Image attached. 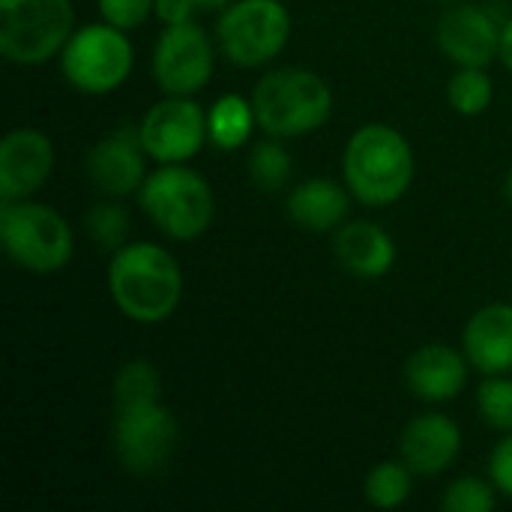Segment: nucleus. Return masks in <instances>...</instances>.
Here are the masks:
<instances>
[{"instance_id": "obj_27", "label": "nucleus", "mask_w": 512, "mask_h": 512, "mask_svg": "<svg viewBox=\"0 0 512 512\" xmlns=\"http://www.w3.org/2000/svg\"><path fill=\"white\" fill-rule=\"evenodd\" d=\"M114 405L117 402H141V399H162V378L153 363L129 360L114 375Z\"/></svg>"}, {"instance_id": "obj_19", "label": "nucleus", "mask_w": 512, "mask_h": 512, "mask_svg": "<svg viewBox=\"0 0 512 512\" xmlns=\"http://www.w3.org/2000/svg\"><path fill=\"white\" fill-rule=\"evenodd\" d=\"M351 201L354 195L348 186H339L327 177H309L291 189L285 210L297 228L312 234H330L348 222Z\"/></svg>"}, {"instance_id": "obj_25", "label": "nucleus", "mask_w": 512, "mask_h": 512, "mask_svg": "<svg viewBox=\"0 0 512 512\" xmlns=\"http://www.w3.org/2000/svg\"><path fill=\"white\" fill-rule=\"evenodd\" d=\"M498 489L492 480L483 477H456L444 495H441V510L444 512H492L498 507Z\"/></svg>"}, {"instance_id": "obj_15", "label": "nucleus", "mask_w": 512, "mask_h": 512, "mask_svg": "<svg viewBox=\"0 0 512 512\" xmlns=\"http://www.w3.org/2000/svg\"><path fill=\"white\" fill-rule=\"evenodd\" d=\"M462 453V429L447 414L414 417L399 438V459L417 477H441Z\"/></svg>"}, {"instance_id": "obj_21", "label": "nucleus", "mask_w": 512, "mask_h": 512, "mask_svg": "<svg viewBox=\"0 0 512 512\" xmlns=\"http://www.w3.org/2000/svg\"><path fill=\"white\" fill-rule=\"evenodd\" d=\"M495 84L486 66H459L447 81V102L462 117H480L492 108Z\"/></svg>"}, {"instance_id": "obj_29", "label": "nucleus", "mask_w": 512, "mask_h": 512, "mask_svg": "<svg viewBox=\"0 0 512 512\" xmlns=\"http://www.w3.org/2000/svg\"><path fill=\"white\" fill-rule=\"evenodd\" d=\"M489 480L495 483V489L512 501V432L504 435V441L495 444L492 456H489Z\"/></svg>"}, {"instance_id": "obj_32", "label": "nucleus", "mask_w": 512, "mask_h": 512, "mask_svg": "<svg viewBox=\"0 0 512 512\" xmlns=\"http://www.w3.org/2000/svg\"><path fill=\"white\" fill-rule=\"evenodd\" d=\"M234 0H195L198 12H222L225 6H231Z\"/></svg>"}, {"instance_id": "obj_8", "label": "nucleus", "mask_w": 512, "mask_h": 512, "mask_svg": "<svg viewBox=\"0 0 512 512\" xmlns=\"http://www.w3.org/2000/svg\"><path fill=\"white\" fill-rule=\"evenodd\" d=\"M72 33V0H0V51L15 66H42L60 57Z\"/></svg>"}, {"instance_id": "obj_1", "label": "nucleus", "mask_w": 512, "mask_h": 512, "mask_svg": "<svg viewBox=\"0 0 512 512\" xmlns=\"http://www.w3.org/2000/svg\"><path fill=\"white\" fill-rule=\"evenodd\" d=\"M111 303L135 324L168 321L183 297V270L159 243H126L108 261Z\"/></svg>"}, {"instance_id": "obj_23", "label": "nucleus", "mask_w": 512, "mask_h": 512, "mask_svg": "<svg viewBox=\"0 0 512 512\" xmlns=\"http://www.w3.org/2000/svg\"><path fill=\"white\" fill-rule=\"evenodd\" d=\"M294 171V159L285 150L282 138L267 135L264 141H258L249 153V180L255 189L261 192H279L288 186Z\"/></svg>"}, {"instance_id": "obj_4", "label": "nucleus", "mask_w": 512, "mask_h": 512, "mask_svg": "<svg viewBox=\"0 0 512 512\" xmlns=\"http://www.w3.org/2000/svg\"><path fill=\"white\" fill-rule=\"evenodd\" d=\"M138 207L159 234L177 243L198 240L216 216V195L204 174L183 165H159L138 189Z\"/></svg>"}, {"instance_id": "obj_3", "label": "nucleus", "mask_w": 512, "mask_h": 512, "mask_svg": "<svg viewBox=\"0 0 512 512\" xmlns=\"http://www.w3.org/2000/svg\"><path fill=\"white\" fill-rule=\"evenodd\" d=\"M258 129L264 135L294 141L318 132L333 114L330 84L303 66H279L261 75L252 90Z\"/></svg>"}, {"instance_id": "obj_28", "label": "nucleus", "mask_w": 512, "mask_h": 512, "mask_svg": "<svg viewBox=\"0 0 512 512\" xmlns=\"http://www.w3.org/2000/svg\"><path fill=\"white\" fill-rule=\"evenodd\" d=\"M96 3H99L102 21H108L126 33L141 27L156 9V0H96Z\"/></svg>"}, {"instance_id": "obj_33", "label": "nucleus", "mask_w": 512, "mask_h": 512, "mask_svg": "<svg viewBox=\"0 0 512 512\" xmlns=\"http://www.w3.org/2000/svg\"><path fill=\"white\" fill-rule=\"evenodd\" d=\"M504 195H507V201H510L512 207V168L510 174H507V180H504Z\"/></svg>"}, {"instance_id": "obj_16", "label": "nucleus", "mask_w": 512, "mask_h": 512, "mask_svg": "<svg viewBox=\"0 0 512 512\" xmlns=\"http://www.w3.org/2000/svg\"><path fill=\"white\" fill-rule=\"evenodd\" d=\"M471 363L465 351H456L447 342L420 345L405 363V384L408 390L429 405L453 402L468 387Z\"/></svg>"}, {"instance_id": "obj_10", "label": "nucleus", "mask_w": 512, "mask_h": 512, "mask_svg": "<svg viewBox=\"0 0 512 512\" xmlns=\"http://www.w3.org/2000/svg\"><path fill=\"white\" fill-rule=\"evenodd\" d=\"M216 42L195 24L165 27L153 48V78L165 96H195L204 90L216 69Z\"/></svg>"}, {"instance_id": "obj_11", "label": "nucleus", "mask_w": 512, "mask_h": 512, "mask_svg": "<svg viewBox=\"0 0 512 512\" xmlns=\"http://www.w3.org/2000/svg\"><path fill=\"white\" fill-rule=\"evenodd\" d=\"M147 156L159 165H183L210 141L207 111L192 96H165L138 123Z\"/></svg>"}, {"instance_id": "obj_31", "label": "nucleus", "mask_w": 512, "mask_h": 512, "mask_svg": "<svg viewBox=\"0 0 512 512\" xmlns=\"http://www.w3.org/2000/svg\"><path fill=\"white\" fill-rule=\"evenodd\" d=\"M498 60L512 72V15L501 27V54H498Z\"/></svg>"}, {"instance_id": "obj_24", "label": "nucleus", "mask_w": 512, "mask_h": 512, "mask_svg": "<svg viewBox=\"0 0 512 512\" xmlns=\"http://www.w3.org/2000/svg\"><path fill=\"white\" fill-rule=\"evenodd\" d=\"M117 198L111 201H102V204H93L84 216V231L87 237L108 249V252H117L120 246L129 243V228H132V219L126 213L123 204H114Z\"/></svg>"}, {"instance_id": "obj_6", "label": "nucleus", "mask_w": 512, "mask_h": 512, "mask_svg": "<svg viewBox=\"0 0 512 512\" xmlns=\"http://www.w3.org/2000/svg\"><path fill=\"white\" fill-rule=\"evenodd\" d=\"M57 60L72 90L84 96H108L129 81L135 66V48L126 30L99 21L78 27Z\"/></svg>"}, {"instance_id": "obj_2", "label": "nucleus", "mask_w": 512, "mask_h": 512, "mask_svg": "<svg viewBox=\"0 0 512 512\" xmlns=\"http://www.w3.org/2000/svg\"><path fill=\"white\" fill-rule=\"evenodd\" d=\"M411 141L387 123L360 126L342 153V177L354 201L366 207H390L402 201L414 183Z\"/></svg>"}, {"instance_id": "obj_5", "label": "nucleus", "mask_w": 512, "mask_h": 512, "mask_svg": "<svg viewBox=\"0 0 512 512\" xmlns=\"http://www.w3.org/2000/svg\"><path fill=\"white\" fill-rule=\"evenodd\" d=\"M0 243L6 258L33 276L60 273L75 255L69 222L54 207L30 198L0 201Z\"/></svg>"}, {"instance_id": "obj_9", "label": "nucleus", "mask_w": 512, "mask_h": 512, "mask_svg": "<svg viewBox=\"0 0 512 512\" xmlns=\"http://www.w3.org/2000/svg\"><path fill=\"white\" fill-rule=\"evenodd\" d=\"M180 441V426L162 399L117 402L111 420V447L120 468L132 477L159 474Z\"/></svg>"}, {"instance_id": "obj_14", "label": "nucleus", "mask_w": 512, "mask_h": 512, "mask_svg": "<svg viewBox=\"0 0 512 512\" xmlns=\"http://www.w3.org/2000/svg\"><path fill=\"white\" fill-rule=\"evenodd\" d=\"M54 171V144L45 132L21 126L0 141V201H21L39 192Z\"/></svg>"}, {"instance_id": "obj_22", "label": "nucleus", "mask_w": 512, "mask_h": 512, "mask_svg": "<svg viewBox=\"0 0 512 512\" xmlns=\"http://www.w3.org/2000/svg\"><path fill=\"white\" fill-rule=\"evenodd\" d=\"M414 471L396 459V462H381L375 465L369 474H366V483H363V492H366V501L375 507V510H399L408 498H411V489H414Z\"/></svg>"}, {"instance_id": "obj_20", "label": "nucleus", "mask_w": 512, "mask_h": 512, "mask_svg": "<svg viewBox=\"0 0 512 512\" xmlns=\"http://www.w3.org/2000/svg\"><path fill=\"white\" fill-rule=\"evenodd\" d=\"M255 129H258V117H255L252 96L246 99L240 93H225L207 111L210 144H216L219 150H240V147H246Z\"/></svg>"}, {"instance_id": "obj_12", "label": "nucleus", "mask_w": 512, "mask_h": 512, "mask_svg": "<svg viewBox=\"0 0 512 512\" xmlns=\"http://www.w3.org/2000/svg\"><path fill=\"white\" fill-rule=\"evenodd\" d=\"M147 150L141 144L138 126H120L102 135L84 156V174L90 186L105 198L138 195L147 171Z\"/></svg>"}, {"instance_id": "obj_26", "label": "nucleus", "mask_w": 512, "mask_h": 512, "mask_svg": "<svg viewBox=\"0 0 512 512\" xmlns=\"http://www.w3.org/2000/svg\"><path fill=\"white\" fill-rule=\"evenodd\" d=\"M477 411L486 426L498 432H512V375H483L477 387Z\"/></svg>"}, {"instance_id": "obj_30", "label": "nucleus", "mask_w": 512, "mask_h": 512, "mask_svg": "<svg viewBox=\"0 0 512 512\" xmlns=\"http://www.w3.org/2000/svg\"><path fill=\"white\" fill-rule=\"evenodd\" d=\"M195 12H198L195 0H156V9H153V15H156L165 27L186 24V21H192Z\"/></svg>"}, {"instance_id": "obj_7", "label": "nucleus", "mask_w": 512, "mask_h": 512, "mask_svg": "<svg viewBox=\"0 0 512 512\" xmlns=\"http://www.w3.org/2000/svg\"><path fill=\"white\" fill-rule=\"evenodd\" d=\"M291 39V12L282 0H234L216 18V45L240 69L273 63Z\"/></svg>"}, {"instance_id": "obj_13", "label": "nucleus", "mask_w": 512, "mask_h": 512, "mask_svg": "<svg viewBox=\"0 0 512 512\" xmlns=\"http://www.w3.org/2000/svg\"><path fill=\"white\" fill-rule=\"evenodd\" d=\"M501 21L477 6V3H459L447 9L438 18L435 39L438 48L456 63V66H486L498 60L501 54Z\"/></svg>"}, {"instance_id": "obj_17", "label": "nucleus", "mask_w": 512, "mask_h": 512, "mask_svg": "<svg viewBox=\"0 0 512 512\" xmlns=\"http://www.w3.org/2000/svg\"><path fill=\"white\" fill-rule=\"evenodd\" d=\"M462 351L480 375H512V303L477 309L462 330Z\"/></svg>"}, {"instance_id": "obj_18", "label": "nucleus", "mask_w": 512, "mask_h": 512, "mask_svg": "<svg viewBox=\"0 0 512 512\" xmlns=\"http://www.w3.org/2000/svg\"><path fill=\"white\" fill-rule=\"evenodd\" d=\"M333 255L354 279H384L396 264V240L375 222L348 219L333 231Z\"/></svg>"}]
</instances>
